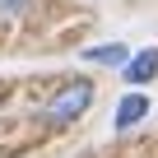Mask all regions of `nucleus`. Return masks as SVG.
Returning <instances> with one entry per match:
<instances>
[{
  "label": "nucleus",
  "instance_id": "nucleus-1",
  "mask_svg": "<svg viewBox=\"0 0 158 158\" xmlns=\"http://www.w3.org/2000/svg\"><path fill=\"white\" fill-rule=\"evenodd\" d=\"M89 102H93V84H89V79H74V84H60L56 89V98L47 102L42 116L51 126H70V121H79V116L89 112Z\"/></svg>",
  "mask_w": 158,
  "mask_h": 158
},
{
  "label": "nucleus",
  "instance_id": "nucleus-2",
  "mask_svg": "<svg viewBox=\"0 0 158 158\" xmlns=\"http://www.w3.org/2000/svg\"><path fill=\"white\" fill-rule=\"evenodd\" d=\"M144 116H149V98H144V93H126L112 121H116V130H130V126H139Z\"/></svg>",
  "mask_w": 158,
  "mask_h": 158
},
{
  "label": "nucleus",
  "instance_id": "nucleus-3",
  "mask_svg": "<svg viewBox=\"0 0 158 158\" xmlns=\"http://www.w3.org/2000/svg\"><path fill=\"white\" fill-rule=\"evenodd\" d=\"M153 74H158V47L139 51V56L126 65V84H144V79H153Z\"/></svg>",
  "mask_w": 158,
  "mask_h": 158
},
{
  "label": "nucleus",
  "instance_id": "nucleus-4",
  "mask_svg": "<svg viewBox=\"0 0 158 158\" xmlns=\"http://www.w3.org/2000/svg\"><path fill=\"white\" fill-rule=\"evenodd\" d=\"M84 60H98V65H126V60H130V51H126L121 42H107V47H89V51H84Z\"/></svg>",
  "mask_w": 158,
  "mask_h": 158
},
{
  "label": "nucleus",
  "instance_id": "nucleus-5",
  "mask_svg": "<svg viewBox=\"0 0 158 158\" xmlns=\"http://www.w3.org/2000/svg\"><path fill=\"white\" fill-rule=\"evenodd\" d=\"M33 10V0H0V14H23Z\"/></svg>",
  "mask_w": 158,
  "mask_h": 158
}]
</instances>
